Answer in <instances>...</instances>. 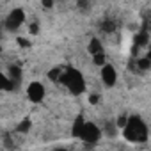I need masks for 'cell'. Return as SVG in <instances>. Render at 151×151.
I'll return each instance as SVG.
<instances>
[{"label":"cell","mask_w":151,"mask_h":151,"mask_svg":"<svg viewBox=\"0 0 151 151\" xmlns=\"http://www.w3.org/2000/svg\"><path fill=\"white\" fill-rule=\"evenodd\" d=\"M121 132H123V137L133 144H140L149 139V128L140 116H128V121L121 128Z\"/></svg>","instance_id":"cell-1"},{"label":"cell","mask_w":151,"mask_h":151,"mask_svg":"<svg viewBox=\"0 0 151 151\" xmlns=\"http://www.w3.org/2000/svg\"><path fill=\"white\" fill-rule=\"evenodd\" d=\"M59 84H62L71 94L78 96V94H84L86 93V80H84V75L77 69V68H62V73H60V78H59Z\"/></svg>","instance_id":"cell-2"},{"label":"cell","mask_w":151,"mask_h":151,"mask_svg":"<svg viewBox=\"0 0 151 151\" xmlns=\"http://www.w3.org/2000/svg\"><path fill=\"white\" fill-rule=\"evenodd\" d=\"M101 135H103V132H101V128L96 124V123H91V121H86L84 123V128H82V132H80V135H78V139L82 140V142H86V144H96L100 139H101Z\"/></svg>","instance_id":"cell-3"},{"label":"cell","mask_w":151,"mask_h":151,"mask_svg":"<svg viewBox=\"0 0 151 151\" xmlns=\"http://www.w3.org/2000/svg\"><path fill=\"white\" fill-rule=\"evenodd\" d=\"M25 20H27L25 11L22 7H16V9H13L7 14V18H6V29L7 30H18L20 27H23Z\"/></svg>","instance_id":"cell-4"},{"label":"cell","mask_w":151,"mask_h":151,"mask_svg":"<svg viewBox=\"0 0 151 151\" xmlns=\"http://www.w3.org/2000/svg\"><path fill=\"white\" fill-rule=\"evenodd\" d=\"M45 96H46V89H45V86L41 82L34 80V82H30L27 86V98L32 103H41L45 100Z\"/></svg>","instance_id":"cell-5"},{"label":"cell","mask_w":151,"mask_h":151,"mask_svg":"<svg viewBox=\"0 0 151 151\" xmlns=\"http://www.w3.org/2000/svg\"><path fill=\"white\" fill-rule=\"evenodd\" d=\"M100 77H101V82L107 86V87H114L116 82H117V71L112 64L105 62L101 66V71H100Z\"/></svg>","instance_id":"cell-6"},{"label":"cell","mask_w":151,"mask_h":151,"mask_svg":"<svg viewBox=\"0 0 151 151\" xmlns=\"http://www.w3.org/2000/svg\"><path fill=\"white\" fill-rule=\"evenodd\" d=\"M147 43H149V32H147V29L144 27V29H140V30L135 34L133 45L139 46V48H142V46H147Z\"/></svg>","instance_id":"cell-7"},{"label":"cell","mask_w":151,"mask_h":151,"mask_svg":"<svg viewBox=\"0 0 151 151\" xmlns=\"http://www.w3.org/2000/svg\"><path fill=\"white\" fill-rule=\"evenodd\" d=\"M14 89H16V84L7 77V73H2V71H0V91L9 93V91H14Z\"/></svg>","instance_id":"cell-8"},{"label":"cell","mask_w":151,"mask_h":151,"mask_svg":"<svg viewBox=\"0 0 151 151\" xmlns=\"http://www.w3.org/2000/svg\"><path fill=\"white\" fill-rule=\"evenodd\" d=\"M22 75H23V71H22V68H20V66H14V64H13V66H9V68H7V77H9L16 86H18V82L22 80Z\"/></svg>","instance_id":"cell-9"},{"label":"cell","mask_w":151,"mask_h":151,"mask_svg":"<svg viewBox=\"0 0 151 151\" xmlns=\"http://www.w3.org/2000/svg\"><path fill=\"white\" fill-rule=\"evenodd\" d=\"M84 123H86L84 116H77V117H75L73 126H71V135H73L75 139H78V135H80V132H82V128H84Z\"/></svg>","instance_id":"cell-10"},{"label":"cell","mask_w":151,"mask_h":151,"mask_svg":"<svg viewBox=\"0 0 151 151\" xmlns=\"http://www.w3.org/2000/svg\"><path fill=\"white\" fill-rule=\"evenodd\" d=\"M87 52H89L91 55H94V53H100V52H105V48H103V43H101L98 37H91V41H89V45H87Z\"/></svg>","instance_id":"cell-11"},{"label":"cell","mask_w":151,"mask_h":151,"mask_svg":"<svg viewBox=\"0 0 151 151\" xmlns=\"http://www.w3.org/2000/svg\"><path fill=\"white\" fill-rule=\"evenodd\" d=\"M135 64H137V69H139V71H149V69H151V57H149V55L139 57V59L135 60Z\"/></svg>","instance_id":"cell-12"},{"label":"cell","mask_w":151,"mask_h":151,"mask_svg":"<svg viewBox=\"0 0 151 151\" xmlns=\"http://www.w3.org/2000/svg\"><path fill=\"white\" fill-rule=\"evenodd\" d=\"M30 128H32V121H30V117H25V119H22V121L18 123L16 132H18V133H27Z\"/></svg>","instance_id":"cell-13"},{"label":"cell","mask_w":151,"mask_h":151,"mask_svg":"<svg viewBox=\"0 0 151 151\" xmlns=\"http://www.w3.org/2000/svg\"><path fill=\"white\" fill-rule=\"evenodd\" d=\"M60 73H62V68H52L48 71V78L55 84H59V78H60Z\"/></svg>","instance_id":"cell-14"},{"label":"cell","mask_w":151,"mask_h":151,"mask_svg":"<svg viewBox=\"0 0 151 151\" xmlns=\"http://www.w3.org/2000/svg\"><path fill=\"white\" fill-rule=\"evenodd\" d=\"M116 22H112V20H107V22H103L101 23V30L105 32V34H112L114 30H116Z\"/></svg>","instance_id":"cell-15"},{"label":"cell","mask_w":151,"mask_h":151,"mask_svg":"<svg viewBox=\"0 0 151 151\" xmlns=\"http://www.w3.org/2000/svg\"><path fill=\"white\" fill-rule=\"evenodd\" d=\"M93 62H94L96 66H103V64L107 62V55H105V52L94 53V55H93Z\"/></svg>","instance_id":"cell-16"},{"label":"cell","mask_w":151,"mask_h":151,"mask_svg":"<svg viewBox=\"0 0 151 151\" xmlns=\"http://www.w3.org/2000/svg\"><path fill=\"white\" fill-rule=\"evenodd\" d=\"M117 132H119V130H117L116 123H107V124H105V133H109L110 137H116Z\"/></svg>","instance_id":"cell-17"},{"label":"cell","mask_w":151,"mask_h":151,"mask_svg":"<svg viewBox=\"0 0 151 151\" xmlns=\"http://www.w3.org/2000/svg\"><path fill=\"white\" fill-rule=\"evenodd\" d=\"M126 121H128V116H126V114L117 116V119H116V126H117V130H121V128L126 124Z\"/></svg>","instance_id":"cell-18"},{"label":"cell","mask_w":151,"mask_h":151,"mask_svg":"<svg viewBox=\"0 0 151 151\" xmlns=\"http://www.w3.org/2000/svg\"><path fill=\"white\" fill-rule=\"evenodd\" d=\"M16 43H18V46H22V48H30V39H27V37H16Z\"/></svg>","instance_id":"cell-19"},{"label":"cell","mask_w":151,"mask_h":151,"mask_svg":"<svg viewBox=\"0 0 151 151\" xmlns=\"http://www.w3.org/2000/svg\"><path fill=\"white\" fill-rule=\"evenodd\" d=\"M29 34L30 36H37L39 34V25L37 23H30L29 25Z\"/></svg>","instance_id":"cell-20"},{"label":"cell","mask_w":151,"mask_h":151,"mask_svg":"<svg viewBox=\"0 0 151 151\" xmlns=\"http://www.w3.org/2000/svg\"><path fill=\"white\" fill-rule=\"evenodd\" d=\"M89 103H91V105H98V103H100V94L91 93V94H89Z\"/></svg>","instance_id":"cell-21"},{"label":"cell","mask_w":151,"mask_h":151,"mask_svg":"<svg viewBox=\"0 0 151 151\" xmlns=\"http://www.w3.org/2000/svg\"><path fill=\"white\" fill-rule=\"evenodd\" d=\"M41 6H43L45 9H52V7L55 6V0H41Z\"/></svg>","instance_id":"cell-22"},{"label":"cell","mask_w":151,"mask_h":151,"mask_svg":"<svg viewBox=\"0 0 151 151\" xmlns=\"http://www.w3.org/2000/svg\"><path fill=\"white\" fill-rule=\"evenodd\" d=\"M77 4H78V7H80L82 11H87V9H89V0H78Z\"/></svg>","instance_id":"cell-23"},{"label":"cell","mask_w":151,"mask_h":151,"mask_svg":"<svg viewBox=\"0 0 151 151\" xmlns=\"http://www.w3.org/2000/svg\"><path fill=\"white\" fill-rule=\"evenodd\" d=\"M6 147H13V140L11 139H6Z\"/></svg>","instance_id":"cell-24"}]
</instances>
